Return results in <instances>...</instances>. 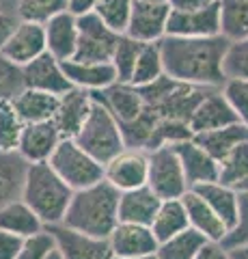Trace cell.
Wrapping results in <instances>:
<instances>
[{
	"label": "cell",
	"mask_w": 248,
	"mask_h": 259,
	"mask_svg": "<svg viewBox=\"0 0 248 259\" xmlns=\"http://www.w3.org/2000/svg\"><path fill=\"white\" fill-rule=\"evenodd\" d=\"M28 166L30 162L20 151L0 149V207L22 199Z\"/></svg>",
	"instance_id": "cb8c5ba5"
},
{
	"label": "cell",
	"mask_w": 248,
	"mask_h": 259,
	"mask_svg": "<svg viewBox=\"0 0 248 259\" xmlns=\"http://www.w3.org/2000/svg\"><path fill=\"white\" fill-rule=\"evenodd\" d=\"M147 186L162 201L181 199L190 190L181 160L173 145H162L149 151V180Z\"/></svg>",
	"instance_id": "8992f818"
},
{
	"label": "cell",
	"mask_w": 248,
	"mask_h": 259,
	"mask_svg": "<svg viewBox=\"0 0 248 259\" xmlns=\"http://www.w3.org/2000/svg\"><path fill=\"white\" fill-rule=\"evenodd\" d=\"M45 259H65V257H63V255H61V250H59V248H54V250H52V253H50V255H47Z\"/></svg>",
	"instance_id": "f907efd6"
},
{
	"label": "cell",
	"mask_w": 248,
	"mask_h": 259,
	"mask_svg": "<svg viewBox=\"0 0 248 259\" xmlns=\"http://www.w3.org/2000/svg\"><path fill=\"white\" fill-rule=\"evenodd\" d=\"M95 100L102 102L113 115L119 119L121 125L134 123L142 112H145V97H142L140 89L130 82H115L104 91L93 93Z\"/></svg>",
	"instance_id": "e0dca14e"
},
{
	"label": "cell",
	"mask_w": 248,
	"mask_h": 259,
	"mask_svg": "<svg viewBox=\"0 0 248 259\" xmlns=\"http://www.w3.org/2000/svg\"><path fill=\"white\" fill-rule=\"evenodd\" d=\"M24 127H26V123L20 117V112L15 110L13 102L11 100L0 102V149L18 151Z\"/></svg>",
	"instance_id": "d6a6232c"
},
{
	"label": "cell",
	"mask_w": 248,
	"mask_h": 259,
	"mask_svg": "<svg viewBox=\"0 0 248 259\" xmlns=\"http://www.w3.org/2000/svg\"><path fill=\"white\" fill-rule=\"evenodd\" d=\"M22 89H24L22 67H18L15 63H11L3 52H0V102L3 100H13Z\"/></svg>",
	"instance_id": "f35d334b"
},
{
	"label": "cell",
	"mask_w": 248,
	"mask_h": 259,
	"mask_svg": "<svg viewBox=\"0 0 248 259\" xmlns=\"http://www.w3.org/2000/svg\"><path fill=\"white\" fill-rule=\"evenodd\" d=\"M231 123H237V117L233 108L229 106L227 97L222 95L220 89H210L203 95V100L196 104V108L192 110V115L188 119V127L192 136L212 132V130L225 127Z\"/></svg>",
	"instance_id": "4fadbf2b"
},
{
	"label": "cell",
	"mask_w": 248,
	"mask_h": 259,
	"mask_svg": "<svg viewBox=\"0 0 248 259\" xmlns=\"http://www.w3.org/2000/svg\"><path fill=\"white\" fill-rule=\"evenodd\" d=\"M225 74L227 78H242L248 80V37L242 41L229 44L225 56Z\"/></svg>",
	"instance_id": "60d3db41"
},
{
	"label": "cell",
	"mask_w": 248,
	"mask_h": 259,
	"mask_svg": "<svg viewBox=\"0 0 248 259\" xmlns=\"http://www.w3.org/2000/svg\"><path fill=\"white\" fill-rule=\"evenodd\" d=\"M192 139L201 145L207 153H212V156L220 162L222 158H227L229 153L237 147V145H242V143L248 141V127L237 121V123L212 130V132L196 134V136H192Z\"/></svg>",
	"instance_id": "4316f807"
},
{
	"label": "cell",
	"mask_w": 248,
	"mask_h": 259,
	"mask_svg": "<svg viewBox=\"0 0 248 259\" xmlns=\"http://www.w3.org/2000/svg\"><path fill=\"white\" fill-rule=\"evenodd\" d=\"M160 205H162V199H160L149 186H140V188H136V190L121 192V201H119V223H134V225L151 227Z\"/></svg>",
	"instance_id": "603a6c76"
},
{
	"label": "cell",
	"mask_w": 248,
	"mask_h": 259,
	"mask_svg": "<svg viewBox=\"0 0 248 259\" xmlns=\"http://www.w3.org/2000/svg\"><path fill=\"white\" fill-rule=\"evenodd\" d=\"M147 3H169V0H147Z\"/></svg>",
	"instance_id": "db71d44e"
},
{
	"label": "cell",
	"mask_w": 248,
	"mask_h": 259,
	"mask_svg": "<svg viewBox=\"0 0 248 259\" xmlns=\"http://www.w3.org/2000/svg\"><path fill=\"white\" fill-rule=\"evenodd\" d=\"M248 177V141L237 145L227 158L220 160V184H227L231 188H237Z\"/></svg>",
	"instance_id": "e575fe53"
},
{
	"label": "cell",
	"mask_w": 248,
	"mask_h": 259,
	"mask_svg": "<svg viewBox=\"0 0 248 259\" xmlns=\"http://www.w3.org/2000/svg\"><path fill=\"white\" fill-rule=\"evenodd\" d=\"M220 91L227 97L229 106L233 108L237 121L248 127V80L227 78V82L222 84Z\"/></svg>",
	"instance_id": "74e56055"
},
{
	"label": "cell",
	"mask_w": 248,
	"mask_h": 259,
	"mask_svg": "<svg viewBox=\"0 0 248 259\" xmlns=\"http://www.w3.org/2000/svg\"><path fill=\"white\" fill-rule=\"evenodd\" d=\"M194 190L201 194V197L207 201V205L225 221V225L229 229L235 225L237 205H239V192L235 188H231L227 184H220V182H210V184L196 186Z\"/></svg>",
	"instance_id": "83f0119b"
},
{
	"label": "cell",
	"mask_w": 248,
	"mask_h": 259,
	"mask_svg": "<svg viewBox=\"0 0 248 259\" xmlns=\"http://www.w3.org/2000/svg\"><path fill=\"white\" fill-rule=\"evenodd\" d=\"M18 5H20V0H0V13L18 15Z\"/></svg>",
	"instance_id": "c3c4849f"
},
{
	"label": "cell",
	"mask_w": 248,
	"mask_h": 259,
	"mask_svg": "<svg viewBox=\"0 0 248 259\" xmlns=\"http://www.w3.org/2000/svg\"><path fill=\"white\" fill-rule=\"evenodd\" d=\"M239 192V190H237ZM225 248H237L248 244V192H239V205H237V221L229 229L227 238L220 242Z\"/></svg>",
	"instance_id": "ab89813d"
},
{
	"label": "cell",
	"mask_w": 248,
	"mask_h": 259,
	"mask_svg": "<svg viewBox=\"0 0 248 259\" xmlns=\"http://www.w3.org/2000/svg\"><path fill=\"white\" fill-rule=\"evenodd\" d=\"M18 24V15H9V13H0V48H3L5 39L9 37L11 28Z\"/></svg>",
	"instance_id": "7dc6e473"
},
{
	"label": "cell",
	"mask_w": 248,
	"mask_h": 259,
	"mask_svg": "<svg viewBox=\"0 0 248 259\" xmlns=\"http://www.w3.org/2000/svg\"><path fill=\"white\" fill-rule=\"evenodd\" d=\"M183 205L188 212V223L194 231H199L201 236H205L210 242H222L229 233V227L225 221L207 205V201L199 194L194 188H190L186 194L181 197Z\"/></svg>",
	"instance_id": "44dd1931"
},
{
	"label": "cell",
	"mask_w": 248,
	"mask_h": 259,
	"mask_svg": "<svg viewBox=\"0 0 248 259\" xmlns=\"http://www.w3.org/2000/svg\"><path fill=\"white\" fill-rule=\"evenodd\" d=\"M74 141L86 153H91L95 160H100L104 166L127 147L123 127L119 123V119L97 100L93 104V110L89 119H86V123L76 134Z\"/></svg>",
	"instance_id": "277c9868"
},
{
	"label": "cell",
	"mask_w": 248,
	"mask_h": 259,
	"mask_svg": "<svg viewBox=\"0 0 248 259\" xmlns=\"http://www.w3.org/2000/svg\"><path fill=\"white\" fill-rule=\"evenodd\" d=\"M235 190H239V192H248V177H246V180H244L242 184H239V186H237V188H235Z\"/></svg>",
	"instance_id": "816d5d0a"
},
{
	"label": "cell",
	"mask_w": 248,
	"mask_h": 259,
	"mask_svg": "<svg viewBox=\"0 0 248 259\" xmlns=\"http://www.w3.org/2000/svg\"><path fill=\"white\" fill-rule=\"evenodd\" d=\"M50 166L71 190H84L104 180V164L86 153L74 139H63L50 158Z\"/></svg>",
	"instance_id": "5b68a950"
},
{
	"label": "cell",
	"mask_w": 248,
	"mask_h": 259,
	"mask_svg": "<svg viewBox=\"0 0 248 259\" xmlns=\"http://www.w3.org/2000/svg\"><path fill=\"white\" fill-rule=\"evenodd\" d=\"M113 259H158L156 255H145V257H113Z\"/></svg>",
	"instance_id": "f5cc1de1"
},
{
	"label": "cell",
	"mask_w": 248,
	"mask_h": 259,
	"mask_svg": "<svg viewBox=\"0 0 248 259\" xmlns=\"http://www.w3.org/2000/svg\"><path fill=\"white\" fill-rule=\"evenodd\" d=\"M207 242L210 240H207L205 236H201L199 231L188 227L186 231H181V233H177V236L160 242V246L156 250V257L158 259H196Z\"/></svg>",
	"instance_id": "f546056e"
},
{
	"label": "cell",
	"mask_w": 248,
	"mask_h": 259,
	"mask_svg": "<svg viewBox=\"0 0 248 259\" xmlns=\"http://www.w3.org/2000/svg\"><path fill=\"white\" fill-rule=\"evenodd\" d=\"M190 223H188V212L183 201L169 199V201H162V205H160L154 223H151V231H154L158 242H164L181 231H186Z\"/></svg>",
	"instance_id": "f1b7e54d"
},
{
	"label": "cell",
	"mask_w": 248,
	"mask_h": 259,
	"mask_svg": "<svg viewBox=\"0 0 248 259\" xmlns=\"http://www.w3.org/2000/svg\"><path fill=\"white\" fill-rule=\"evenodd\" d=\"M169 18H171L169 3L136 0L130 22H127V28H125V35L140 44H158L166 37Z\"/></svg>",
	"instance_id": "30bf717a"
},
{
	"label": "cell",
	"mask_w": 248,
	"mask_h": 259,
	"mask_svg": "<svg viewBox=\"0 0 248 259\" xmlns=\"http://www.w3.org/2000/svg\"><path fill=\"white\" fill-rule=\"evenodd\" d=\"M95 97L91 91L84 89H69L67 93H63L59 97V108L54 115V123L59 125L63 139H76V134L82 130L86 123L91 110H93Z\"/></svg>",
	"instance_id": "2e32d148"
},
{
	"label": "cell",
	"mask_w": 248,
	"mask_h": 259,
	"mask_svg": "<svg viewBox=\"0 0 248 259\" xmlns=\"http://www.w3.org/2000/svg\"><path fill=\"white\" fill-rule=\"evenodd\" d=\"M74 190L61 180V175L50 166V162L30 164L24 182L22 199L35 209L45 227L63 223L71 203Z\"/></svg>",
	"instance_id": "3957f363"
},
{
	"label": "cell",
	"mask_w": 248,
	"mask_h": 259,
	"mask_svg": "<svg viewBox=\"0 0 248 259\" xmlns=\"http://www.w3.org/2000/svg\"><path fill=\"white\" fill-rule=\"evenodd\" d=\"M104 180L110 182L119 192L136 190L147 186L149 180V151L138 147H125L119 156L104 166Z\"/></svg>",
	"instance_id": "ba28073f"
},
{
	"label": "cell",
	"mask_w": 248,
	"mask_h": 259,
	"mask_svg": "<svg viewBox=\"0 0 248 259\" xmlns=\"http://www.w3.org/2000/svg\"><path fill=\"white\" fill-rule=\"evenodd\" d=\"M229 253H231V257H233V259H248V244L237 246V248H231Z\"/></svg>",
	"instance_id": "681fc988"
},
{
	"label": "cell",
	"mask_w": 248,
	"mask_h": 259,
	"mask_svg": "<svg viewBox=\"0 0 248 259\" xmlns=\"http://www.w3.org/2000/svg\"><path fill=\"white\" fill-rule=\"evenodd\" d=\"M134 3L136 0H102V3L97 5V9H95V13H97L115 32L125 35V28H127V22H130Z\"/></svg>",
	"instance_id": "8d00e7d4"
},
{
	"label": "cell",
	"mask_w": 248,
	"mask_h": 259,
	"mask_svg": "<svg viewBox=\"0 0 248 259\" xmlns=\"http://www.w3.org/2000/svg\"><path fill=\"white\" fill-rule=\"evenodd\" d=\"M110 248L115 257H145L156 255L160 246L158 238L154 236L151 227L134 225V223H119L115 231L110 233Z\"/></svg>",
	"instance_id": "ac0fdd59"
},
{
	"label": "cell",
	"mask_w": 248,
	"mask_h": 259,
	"mask_svg": "<svg viewBox=\"0 0 248 259\" xmlns=\"http://www.w3.org/2000/svg\"><path fill=\"white\" fill-rule=\"evenodd\" d=\"M0 52H3L11 63L18 65V67H24V65L33 63L35 59H39L41 54L47 52L43 24L18 18V24L11 28L9 37L5 39L3 48H0Z\"/></svg>",
	"instance_id": "9c48e42d"
},
{
	"label": "cell",
	"mask_w": 248,
	"mask_h": 259,
	"mask_svg": "<svg viewBox=\"0 0 248 259\" xmlns=\"http://www.w3.org/2000/svg\"><path fill=\"white\" fill-rule=\"evenodd\" d=\"M119 32L104 22L97 13L80 15L78 18V50L76 61L89 63H110L119 44Z\"/></svg>",
	"instance_id": "52a82bcc"
},
{
	"label": "cell",
	"mask_w": 248,
	"mask_h": 259,
	"mask_svg": "<svg viewBox=\"0 0 248 259\" xmlns=\"http://www.w3.org/2000/svg\"><path fill=\"white\" fill-rule=\"evenodd\" d=\"M45 46L54 59L71 61L78 50V18L71 11L57 13L45 24Z\"/></svg>",
	"instance_id": "ffe728a7"
},
{
	"label": "cell",
	"mask_w": 248,
	"mask_h": 259,
	"mask_svg": "<svg viewBox=\"0 0 248 259\" xmlns=\"http://www.w3.org/2000/svg\"><path fill=\"white\" fill-rule=\"evenodd\" d=\"M164 76L166 74H164V61H162V50H160V41L158 44H142V50L138 54V61H136L130 84L149 87Z\"/></svg>",
	"instance_id": "1f68e13d"
},
{
	"label": "cell",
	"mask_w": 248,
	"mask_h": 259,
	"mask_svg": "<svg viewBox=\"0 0 248 259\" xmlns=\"http://www.w3.org/2000/svg\"><path fill=\"white\" fill-rule=\"evenodd\" d=\"M63 67L67 71L71 87L84 89V91H91V93L104 91L110 84L119 82L113 63H89V61L71 59L63 63Z\"/></svg>",
	"instance_id": "7402d4cb"
},
{
	"label": "cell",
	"mask_w": 248,
	"mask_h": 259,
	"mask_svg": "<svg viewBox=\"0 0 248 259\" xmlns=\"http://www.w3.org/2000/svg\"><path fill=\"white\" fill-rule=\"evenodd\" d=\"M59 97L54 93L37 91V89H26L13 97V106L20 112L24 123H41V121H52L59 108Z\"/></svg>",
	"instance_id": "d4e9b609"
},
{
	"label": "cell",
	"mask_w": 248,
	"mask_h": 259,
	"mask_svg": "<svg viewBox=\"0 0 248 259\" xmlns=\"http://www.w3.org/2000/svg\"><path fill=\"white\" fill-rule=\"evenodd\" d=\"M229 44L222 35L216 37H171L160 41L164 74L183 84L222 89L227 82L225 56Z\"/></svg>",
	"instance_id": "6da1fadb"
},
{
	"label": "cell",
	"mask_w": 248,
	"mask_h": 259,
	"mask_svg": "<svg viewBox=\"0 0 248 259\" xmlns=\"http://www.w3.org/2000/svg\"><path fill=\"white\" fill-rule=\"evenodd\" d=\"M119 201H121V192L106 180L84 190H76L63 225L108 240L119 225Z\"/></svg>",
	"instance_id": "7a4b0ae2"
},
{
	"label": "cell",
	"mask_w": 248,
	"mask_h": 259,
	"mask_svg": "<svg viewBox=\"0 0 248 259\" xmlns=\"http://www.w3.org/2000/svg\"><path fill=\"white\" fill-rule=\"evenodd\" d=\"M173 147L181 160V166H183V173H186L190 188H196V186H203L210 182H218L220 162L212 153H207L194 139L175 143Z\"/></svg>",
	"instance_id": "9a60e30c"
},
{
	"label": "cell",
	"mask_w": 248,
	"mask_h": 259,
	"mask_svg": "<svg viewBox=\"0 0 248 259\" xmlns=\"http://www.w3.org/2000/svg\"><path fill=\"white\" fill-rule=\"evenodd\" d=\"M63 141V134L59 125L52 121H41V123H26L20 141L18 151L26 158L30 164H39V162H50L52 153Z\"/></svg>",
	"instance_id": "d6986e66"
},
{
	"label": "cell",
	"mask_w": 248,
	"mask_h": 259,
	"mask_svg": "<svg viewBox=\"0 0 248 259\" xmlns=\"http://www.w3.org/2000/svg\"><path fill=\"white\" fill-rule=\"evenodd\" d=\"M196 259H233V257H231L229 248H225L220 242H207Z\"/></svg>",
	"instance_id": "ee69618b"
},
{
	"label": "cell",
	"mask_w": 248,
	"mask_h": 259,
	"mask_svg": "<svg viewBox=\"0 0 248 259\" xmlns=\"http://www.w3.org/2000/svg\"><path fill=\"white\" fill-rule=\"evenodd\" d=\"M171 37H216L220 35V3L194 11H173L166 26Z\"/></svg>",
	"instance_id": "7c38bea8"
},
{
	"label": "cell",
	"mask_w": 248,
	"mask_h": 259,
	"mask_svg": "<svg viewBox=\"0 0 248 259\" xmlns=\"http://www.w3.org/2000/svg\"><path fill=\"white\" fill-rule=\"evenodd\" d=\"M0 229L11 231L20 238H30L35 233L43 231L45 225L26 201L15 199L0 207Z\"/></svg>",
	"instance_id": "484cf974"
},
{
	"label": "cell",
	"mask_w": 248,
	"mask_h": 259,
	"mask_svg": "<svg viewBox=\"0 0 248 259\" xmlns=\"http://www.w3.org/2000/svg\"><path fill=\"white\" fill-rule=\"evenodd\" d=\"M100 3H102V0H69L67 11H71L76 18H80V15L95 13V9H97Z\"/></svg>",
	"instance_id": "f6af8a7d"
},
{
	"label": "cell",
	"mask_w": 248,
	"mask_h": 259,
	"mask_svg": "<svg viewBox=\"0 0 248 259\" xmlns=\"http://www.w3.org/2000/svg\"><path fill=\"white\" fill-rule=\"evenodd\" d=\"M54 236L57 248L65 259H113V248L106 238H95L89 233H82L78 229L57 223L45 227Z\"/></svg>",
	"instance_id": "8fae6325"
},
{
	"label": "cell",
	"mask_w": 248,
	"mask_h": 259,
	"mask_svg": "<svg viewBox=\"0 0 248 259\" xmlns=\"http://www.w3.org/2000/svg\"><path fill=\"white\" fill-rule=\"evenodd\" d=\"M220 35L227 41H242L248 37V0H218Z\"/></svg>",
	"instance_id": "4dcf8cb0"
},
{
	"label": "cell",
	"mask_w": 248,
	"mask_h": 259,
	"mask_svg": "<svg viewBox=\"0 0 248 259\" xmlns=\"http://www.w3.org/2000/svg\"><path fill=\"white\" fill-rule=\"evenodd\" d=\"M142 50V44L136 41V39L121 35L119 37V44H117V50L113 54V67L117 71V80L119 82H130L132 74H134V67H136V61H138V54Z\"/></svg>",
	"instance_id": "836d02e7"
},
{
	"label": "cell",
	"mask_w": 248,
	"mask_h": 259,
	"mask_svg": "<svg viewBox=\"0 0 248 259\" xmlns=\"http://www.w3.org/2000/svg\"><path fill=\"white\" fill-rule=\"evenodd\" d=\"M24 74V87L26 89H37V91L63 95L69 89H74L67 78V71L63 67V61L54 59L50 52L41 54L33 63L24 65L22 67Z\"/></svg>",
	"instance_id": "5bb4252c"
},
{
	"label": "cell",
	"mask_w": 248,
	"mask_h": 259,
	"mask_svg": "<svg viewBox=\"0 0 248 259\" xmlns=\"http://www.w3.org/2000/svg\"><path fill=\"white\" fill-rule=\"evenodd\" d=\"M69 0H20L18 5V18L45 24L57 13L67 11Z\"/></svg>",
	"instance_id": "d590c367"
},
{
	"label": "cell",
	"mask_w": 248,
	"mask_h": 259,
	"mask_svg": "<svg viewBox=\"0 0 248 259\" xmlns=\"http://www.w3.org/2000/svg\"><path fill=\"white\" fill-rule=\"evenodd\" d=\"M218 0H169L173 11H194V9H203V7H210Z\"/></svg>",
	"instance_id": "bcb514c9"
},
{
	"label": "cell",
	"mask_w": 248,
	"mask_h": 259,
	"mask_svg": "<svg viewBox=\"0 0 248 259\" xmlns=\"http://www.w3.org/2000/svg\"><path fill=\"white\" fill-rule=\"evenodd\" d=\"M54 248H57L54 236L47 229H43L30 238H24V244L15 259H45Z\"/></svg>",
	"instance_id": "b9f144b4"
},
{
	"label": "cell",
	"mask_w": 248,
	"mask_h": 259,
	"mask_svg": "<svg viewBox=\"0 0 248 259\" xmlns=\"http://www.w3.org/2000/svg\"><path fill=\"white\" fill-rule=\"evenodd\" d=\"M24 244V238L15 236L11 231L0 229V259H15Z\"/></svg>",
	"instance_id": "7bdbcfd3"
}]
</instances>
